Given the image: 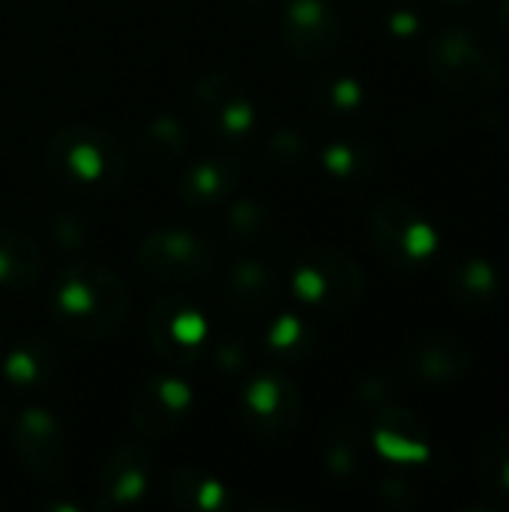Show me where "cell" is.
I'll return each instance as SVG.
<instances>
[{"label": "cell", "mask_w": 509, "mask_h": 512, "mask_svg": "<svg viewBox=\"0 0 509 512\" xmlns=\"http://www.w3.org/2000/svg\"><path fill=\"white\" fill-rule=\"evenodd\" d=\"M450 291L459 303H489L498 294V273L483 258H465L450 270Z\"/></svg>", "instance_id": "603a6c76"}, {"label": "cell", "mask_w": 509, "mask_h": 512, "mask_svg": "<svg viewBox=\"0 0 509 512\" xmlns=\"http://www.w3.org/2000/svg\"><path fill=\"white\" fill-rule=\"evenodd\" d=\"M360 399L369 408H384V405H390V384L384 378H369L360 387Z\"/></svg>", "instance_id": "d6a6232c"}, {"label": "cell", "mask_w": 509, "mask_h": 512, "mask_svg": "<svg viewBox=\"0 0 509 512\" xmlns=\"http://www.w3.org/2000/svg\"><path fill=\"white\" fill-rule=\"evenodd\" d=\"M324 99H327V105H333L339 111H354L363 102V87L354 78H333L327 84Z\"/></svg>", "instance_id": "f1b7e54d"}, {"label": "cell", "mask_w": 509, "mask_h": 512, "mask_svg": "<svg viewBox=\"0 0 509 512\" xmlns=\"http://www.w3.org/2000/svg\"><path fill=\"white\" fill-rule=\"evenodd\" d=\"M273 228L270 210L258 198H243L228 213V237L234 243H255L264 240Z\"/></svg>", "instance_id": "cb8c5ba5"}, {"label": "cell", "mask_w": 509, "mask_h": 512, "mask_svg": "<svg viewBox=\"0 0 509 512\" xmlns=\"http://www.w3.org/2000/svg\"><path fill=\"white\" fill-rule=\"evenodd\" d=\"M375 447L390 462L417 465L429 459V432L414 411L384 405L375 417Z\"/></svg>", "instance_id": "2e32d148"}, {"label": "cell", "mask_w": 509, "mask_h": 512, "mask_svg": "<svg viewBox=\"0 0 509 512\" xmlns=\"http://www.w3.org/2000/svg\"><path fill=\"white\" fill-rule=\"evenodd\" d=\"M48 312L78 342L111 339L129 318V288L105 264L72 261L51 279Z\"/></svg>", "instance_id": "6da1fadb"}, {"label": "cell", "mask_w": 509, "mask_h": 512, "mask_svg": "<svg viewBox=\"0 0 509 512\" xmlns=\"http://www.w3.org/2000/svg\"><path fill=\"white\" fill-rule=\"evenodd\" d=\"M426 63L432 78L459 96L492 93L501 81V60L495 45L468 24L444 27L429 42Z\"/></svg>", "instance_id": "3957f363"}, {"label": "cell", "mask_w": 509, "mask_h": 512, "mask_svg": "<svg viewBox=\"0 0 509 512\" xmlns=\"http://www.w3.org/2000/svg\"><path fill=\"white\" fill-rule=\"evenodd\" d=\"M51 180L72 195H114L126 183V153L117 138L99 126L72 123L57 129L45 147Z\"/></svg>", "instance_id": "7a4b0ae2"}, {"label": "cell", "mask_w": 509, "mask_h": 512, "mask_svg": "<svg viewBox=\"0 0 509 512\" xmlns=\"http://www.w3.org/2000/svg\"><path fill=\"white\" fill-rule=\"evenodd\" d=\"M480 480L489 489L509 492V429H501L483 441L480 450Z\"/></svg>", "instance_id": "484cf974"}, {"label": "cell", "mask_w": 509, "mask_h": 512, "mask_svg": "<svg viewBox=\"0 0 509 512\" xmlns=\"http://www.w3.org/2000/svg\"><path fill=\"white\" fill-rule=\"evenodd\" d=\"M474 354L465 339L459 336H432L420 342L411 354V372L429 384H447L459 381L471 372Z\"/></svg>", "instance_id": "ac0fdd59"}, {"label": "cell", "mask_w": 509, "mask_h": 512, "mask_svg": "<svg viewBox=\"0 0 509 512\" xmlns=\"http://www.w3.org/2000/svg\"><path fill=\"white\" fill-rule=\"evenodd\" d=\"M135 261L156 282L189 285L213 273L216 246L189 228H156L138 243Z\"/></svg>", "instance_id": "8992f818"}, {"label": "cell", "mask_w": 509, "mask_h": 512, "mask_svg": "<svg viewBox=\"0 0 509 512\" xmlns=\"http://www.w3.org/2000/svg\"><path fill=\"white\" fill-rule=\"evenodd\" d=\"M450 3H462L465 6V3H480V0H450Z\"/></svg>", "instance_id": "d590c367"}, {"label": "cell", "mask_w": 509, "mask_h": 512, "mask_svg": "<svg viewBox=\"0 0 509 512\" xmlns=\"http://www.w3.org/2000/svg\"><path fill=\"white\" fill-rule=\"evenodd\" d=\"M153 480V456L141 444L117 447L96 474V510H129L144 501Z\"/></svg>", "instance_id": "4fadbf2b"}, {"label": "cell", "mask_w": 509, "mask_h": 512, "mask_svg": "<svg viewBox=\"0 0 509 512\" xmlns=\"http://www.w3.org/2000/svg\"><path fill=\"white\" fill-rule=\"evenodd\" d=\"M42 264V249L27 231L0 225V288L18 291L33 285L42 276Z\"/></svg>", "instance_id": "ffe728a7"}, {"label": "cell", "mask_w": 509, "mask_h": 512, "mask_svg": "<svg viewBox=\"0 0 509 512\" xmlns=\"http://www.w3.org/2000/svg\"><path fill=\"white\" fill-rule=\"evenodd\" d=\"M60 354L42 336H24L3 354V381L18 393H36L54 381Z\"/></svg>", "instance_id": "e0dca14e"}, {"label": "cell", "mask_w": 509, "mask_h": 512, "mask_svg": "<svg viewBox=\"0 0 509 512\" xmlns=\"http://www.w3.org/2000/svg\"><path fill=\"white\" fill-rule=\"evenodd\" d=\"M378 498H381L384 504H390V507H414V504L420 501V498L411 492V486L402 483V480H396V477H390V480L381 483Z\"/></svg>", "instance_id": "1f68e13d"}, {"label": "cell", "mask_w": 509, "mask_h": 512, "mask_svg": "<svg viewBox=\"0 0 509 512\" xmlns=\"http://www.w3.org/2000/svg\"><path fill=\"white\" fill-rule=\"evenodd\" d=\"M417 27H420V18H417L414 12H408V9H399V12L390 18V30H393L396 36H414Z\"/></svg>", "instance_id": "836d02e7"}, {"label": "cell", "mask_w": 509, "mask_h": 512, "mask_svg": "<svg viewBox=\"0 0 509 512\" xmlns=\"http://www.w3.org/2000/svg\"><path fill=\"white\" fill-rule=\"evenodd\" d=\"M216 363H219V369H225V372H246V366H249V351L240 345V342H234V339H225V342H219L216 345Z\"/></svg>", "instance_id": "4dcf8cb0"}, {"label": "cell", "mask_w": 509, "mask_h": 512, "mask_svg": "<svg viewBox=\"0 0 509 512\" xmlns=\"http://www.w3.org/2000/svg\"><path fill=\"white\" fill-rule=\"evenodd\" d=\"M279 36L294 57L324 60L342 39V18L333 0H285Z\"/></svg>", "instance_id": "7c38bea8"}, {"label": "cell", "mask_w": 509, "mask_h": 512, "mask_svg": "<svg viewBox=\"0 0 509 512\" xmlns=\"http://www.w3.org/2000/svg\"><path fill=\"white\" fill-rule=\"evenodd\" d=\"M324 168L336 177V180H354L360 174H366L369 168V150L354 144V141H333L324 147L321 153Z\"/></svg>", "instance_id": "4316f807"}, {"label": "cell", "mask_w": 509, "mask_h": 512, "mask_svg": "<svg viewBox=\"0 0 509 512\" xmlns=\"http://www.w3.org/2000/svg\"><path fill=\"white\" fill-rule=\"evenodd\" d=\"M168 498L174 507L186 512H225L231 507L228 486L210 471L195 468V465H180L171 474Z\"/></svg>", "instance_id": "d6986e66"}, {"label": "cell", "mask_w": 509, "mask_h": 512, "mask_svg": "<svg viewBox=\"0 0 509 512\" xmlns=\"http://www.w3.org/2000/svg\"><path fill=\"white\" fill-rule=\"evenodd\" d=\"M324 459L333 474H354L360 465V435L351 423H333L324 438Z\"/></svg>", "instance_id": "d4e9b609"}, {"label": "cell", "mask_w": 509, "mask_h": 512, "mask_svg": "<svg viewBox=\"0 0 509 512\" xmlns=\"http://www.w3.org/2000/svg\"><path fill=\"white\" fill-rule=\"evenodd\" d=\"M264 345L276 360L288 363L306 357L315 348V333L297 315H276L264 330Z\"/></svg>", "instance_id": "7402d4cb"}, {"label": "cell", "mask_w": 509, "mask_h": 512, "mask_svg": "<svg viewBox=\"0 0 509 512\" xmlns=\"http://www.w3.org/2000/svg\"><path fill=\"white\" fill-rule=\"evenodd\" d=\"M291 291L300 303L324 312H348L366 291L363 270L351 255L333 246H312L291 267Z\"/></svg>", "instance_id": "277c9868"}, {"label": "cell", "mask_w": 509, "mask_h": 512, "mask_svg": "<svg viewBox=\"0 0 509 512\" xmlns=\"http://www.w3.org/2000/svg\"><path fill=\"white\" fill-rule=\"evenodd\" d=\"M12 450L18 462L42 483H60L69 468V444L57 417L45 408H24L12 423Z\"/></svg>", "instance_id": "9c48e42d"}, {"label": "cell", "mask_w": 509, "mask_h": 512, "mask_svg": "<svg viewBox=\"0 0 509 512\" xmlns=\"http://www.w3.org/2000/svg\"><path fill=\"white\" fill-rule=\"evenodd\" d=\"M276 297H279V273L273 264L258 258L237 261L222 279V303L234 315L243 318L261 315L276 303Z\"/></svg>", "instance_id": "9a60e30c"}, {"label": "cell", "mask_w": 509, "mask_h": 512, "mask_svg": "<svg viewBox=\"0 0 509 512\" xmlns=\"http://www.w3.org/2000/svg\"><path fill=\"white\" fill-rule=\"evenodd\" d=\"M240 180H243V162L237 156H225V153L204 156L183 171L177 192L183 204L207 210L231 201L234 192L240 189Z\"/></svg>", "instance_id": "5bb4252c"}, {"label": "cell", "mask_w": 509, "mask_h": 512, "mask_svg": "<svg viewBox=\"0 0 509 512\" xmlns=\"http://www.w3.org/2000/svg\"><path fill=\"white\" fill-rule=\"evenodd\" d=\"M48 237L57 246V252H81L90 243V228L81 213L60 210L48 222Z\"/></svg>", "instance_id": "83f0119b"}, {"label": "cell", "mask_w": 509, "mask_h": 512, "mask_svg": "<svg viewBox=\"0 0 509 512\" xmlns=\"http://www.w3.org/2000/svg\"><path fill=\"white\" fill-rule=\"evenodd\" d=\"M303 417L300 387L279 369L246 375L240 390V420L261 441H279L297 429Z\"/></svg>", "instance_id": "52a82bcc"}, {"label": "cell", "mask_w": 509, "mask_h": 512, "mask_svg": "<svg viewBox=\"0 0 509 512\" xmlns=\"http://www.w3.org/2000/svg\"><path fill=\"white\" fill-rule=\"evenodd\" d=\"M138 147L144 150V156H150L156 162H174L189 147V129L183 126L180 117L159 114L144 123V129L138 135Z\"/></svg>", "instance_id": "44dd1931"}, {"label": "cell", "mask_w": 509, "mask_h": 512, "mask_svg": "<svg viewBox=\"0 0 509 512\" xmlns=\"http://www.w3.org/2000/svg\"><path fill=\"white\" fill-rule=\"evenodd\" d=\"M147 339L162 363L174 369H186L204 354L210 339V324L198 303L180 294H165L156 297L150 306Z\"/></svg>", "instance_id": "ba28073f"}, {"label": "cell", "mask_w": 509, "mask_h": 512, "mask_svg": "<svg viewBox=\"0 0 509 512\" xmlns=\"http://www.w3.org/2000/svg\"><path fill=\"white\" fill-rule=\"evenodd\" d=\"M195 117L204 132L222 141H240L255 129V105L225 72H207L192 87Z\"/></svg>", "instance_id": "30bf717a"}, {"label": "cell", "mask_w": 509, "mask_h": 512, "mask_svg": "<svg viewBox=\"0 0 509 512\" xmlns=\"http://www.w3.org/2000/svg\"><path fill=\"white\" fill-rule=\"evenodd\" d=\"M366 234L378 255L399 270H414L438 249L435 228L402 198H381L366 213Z\"/></svg>", "instance_id": "5b68a950"}, {"label": "cell", "mask_w": 509, "mask_h": 512, "mask_svg": "<svg viewBox=\"0 0 509 512\" xmlns=\"http://www.w3.org/2000/svg\"><path fill=\"white\" fill-rule=\"evenodd\" d=\"M270 150H273V156H276L279 162H288V165L306 159V141H303V135L294 132V129H279V132L270 138Z\"/></svg>", "instance_id": "f546056e"}, {"label": "cell", "mask_w": 509, "mask_h": 512, "mask_svg": "<svg viewBox=\"0 0 509 512\" xmlns=\"http://www.w3.org/2000/svg\"><path fill=\"white\" fill-rule=\"evenodd\" d=\"M495 21L501 24V30H504V33H509V0H501V3H498Z\"/></svg>", "instance_id": "e575fe53"}, {"label": "cell", "mask_w": 509, "mask_h": 512, "mask_svg": "<svg viewBox=\"0 0 509 512\" xmlns=\"http://www.w3.org/2000/svg\"><path fill=\"white\" fill-rule=\"evenodd\" d=\"M195 393L180 375H153L132 396V426L147 441H165L174 435L192 414Z\"/></svg>", "instance_id": "8fae6325"}]
</instances>
